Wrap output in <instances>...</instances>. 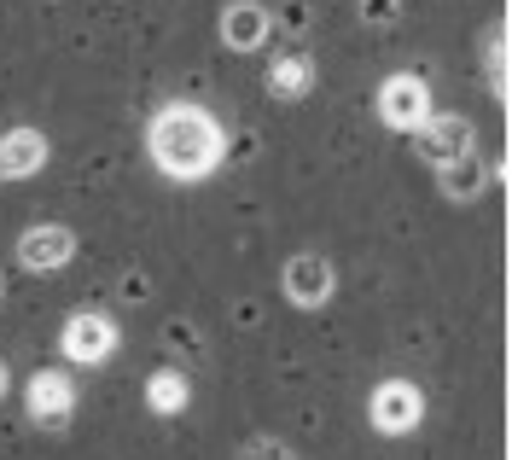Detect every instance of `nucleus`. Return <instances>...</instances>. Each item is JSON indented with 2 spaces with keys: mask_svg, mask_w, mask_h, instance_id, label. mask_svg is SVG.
<instances>
[{
  "mask_svg": "<svg viewBox=\"0 0 512 460\" xmlns=\"http://www.w3.org/2000/svg\"><path fill=\"white\" fill-rule=\"evenodd\" d=\"M146 158L158 164V175L181 181V187L210 181L227 164L222 117L210 105H198V99H169V105L152 111V123H146Z\"/></svg>",
  "mask_w": 512,
  "mask_h": 460,
  "instance_id": "obj_1",
  "label": "nucleus"
},
{
  "mask_svg": "<svg viewBox=\"0 0 512 460\" xmlns=\"http://www.w3.org/2000/svg\"><path fill=\"white\" fill-rule=\"evenodd\" d=\"M123 350V327L111 309H70V321L59 327V356L70 367H105L111 356Z\"/></svg>",
  "mask_w": 512,
  "mask_h": 460,
  "instance_id": "obj_2",
  "label": "nucleus"
},
{
  "mask_svg": "<svg viewBox=\"0 0 512 460\" xmlns=\"http://www.w3.org/2000/svg\"><path fill=\"white\" fill-rule=\"evenodd\" d=\"M437 111H431V82L414 76V70H396V76H384L379 82V123L396 134H419L431 123Z\"/></svg>",
  "mask_w": 512,
  "mask_h": 460,
  "instance_id": "obj_3",
  "label": "nucleus"
},
{
  "mask_svg": "<svg viewBox=\"0 0 512 460\" xmlns=\"http://www.w3.org/2000/svg\"><path fill=\"white\" fill-rule=\"evenodd\" d=\"M367 420L379 437H408V431L425 426V391L414 379H379L367 396Z\"/></svg>",
  "mask_w": 512,
  "mask_h": 460,
  "instance_id": "obj_4",
  "label": "nucleus"
},
{
  "mask_svg": "<svg viewBox=\"0 0 512 460\" xmlns=\"http://www.w3.org/2000/svg\"><path fill=\"white\" fill-rule=\"evenodd\" d=\"M280 292H286L291 309H326L332 292H338V268H332V257H320V251H297L280 268Z\"/></svg>",
  "mask_w": 512,
  "mask_h": 460,
  "instance_id": "obj_5",
  "label": "nucleus"
},
{
  "mask_svg": "<svg viewBox=\"0 0 512 460\" xmlns=\"http://www.w3.org/2000/svg\"><path fill=\"white\" fill-rule=\"evenodd\" d=\"M24 414L47 431L70 426V414H76V379L64 367H35L30 379H24Z\"/></svg>",
  "mask_w": 512,
  "mask_h": 460,
  "instance_id": "obj_6",
  "label": "nucleus"
},
{
  "mask_svg": "<svg viewBox=\"0 0 512 460\" xmlns=\"http://www.w3.org/2000/svg\"><path fill=\"white\" fill-rule=\"evenodd\" d=\"M216 35H222L227 53H262L274 41V12L262 0H227L222 18H216Z\"/></svg>",
  "mask_w": 512,
  "mask_h": 460,
  "instance_id": "obj_7",
  "label": "nucleus"
},
{
  "mask_svg": "<svg viewBox=\"0 0 512 460\" xmlns=\"http://www.w3.org/2000/svg\"><path fill=\"white\" fill-rule=\"evenodd\" d=\"M70 257H76V233L64 222H35V228L18 233V268L24 274H59V268H70Z\"/></svg>",
  "mask_w": 512,
  "mask_h": 460,
  "instance_id": "obj_8",
  "label": "nucleus"
},
{
  "mask_svg": "<svg viewBox=\"0 0 512 460\" xmlns=\"http://www.w3.org/2000/svg\"><path fill=\"white\" fill-rule=\"evenodd\" d=\"M53 158V140L35 129V123H18V129L0 134V181H35Z\"/></svg>",
  "mask_w": 512,
  "mask_h": 460,
  "instance_id": "obj_9",
  "label": "nucleus"
},
{
  "mask_svg": "<svg viewBox=\"0 0 512 460\" xmlns=\"http://www.w3.org/2000/svg\"><path fill=\"white\" fill-rule=\"evenodd\" d=\"M419 152H425L431 169H448V164H460V158H472V152H478V146H472V123H466V117H431V123L419 129Z\"/></svg>",
  "mask_w": 512,
  "mask_h": 460,
  "instance_id": "obj_10",
  "label": "nucleus"
},
{
  "mask_svg": "<svg viewBox=\"0 0 512 460\" xmlns=\"http://www.w3.org/2000/svg\"><path fill=\"white\" fill-rule=\"evenodd\" d=\"M140 396H146V408H152L158 420H181L192 408V373L187 367H152Z\"/></svg>",
  "mask_w": 512,
  "mask_h": 460,
  "instance_id": "obj_11",
  "label": "nucleus"
},
{
  "mask_svg": "<svg viewBox=\"0 0 512 460\" xmlns=\"http://www.w3.org/2000/svg\"><path fill=\"white\" fill-rule=\"evenodd\" d=\"M309 88H315V59L309 53H280L268 65V94L274 99H303Z\"/></svg>",
  "mask_w": 512,
  "mask_h": 460,
  "instance_id": "obj_12",
  "label": "nucleus"
},
{
  "mask_svg": "<svg viewBox=\"0 0 512 460\" xmlns=\"http://www.w3.org/2000/svg\"><path fill=\"white\" fill-rule=\"evenodd\" d=\"M437 187H443V198H454V204H472V198L489 187V164L472 152V158H460V164L437 169Z\"/></svg>",
  "mask_w": 512,
  "mask_h": 460,
  "instance_id": "obj_13",
  "label": "nucleus"
},
{
  "mask_svg": "<svg viewBox=\"0 0 512 460\" xmlns=\"http://www.w3.org/2000/svg\"><path fill=\"white\" fill-rule=\"evenodd\" d=\"M355 12H361V24H396L402 18V0H361Z\"/></svg>",
  "mask_w": 512,
  "mask_h": 460,
  "instance_id": "obj_14",
  "label": "nucleus"
},
{
  "mask_svg": "<svg viewBox=\"0 0 512 460\" xmlns=\"http://www.w3.org/2000/svg\"><path fill=\"white\" fill-rule=\"evenodd\" d=\"M12 391V379H6V362H0V396Z\"/></svg>",
  "mask_w": 512,
  "mask_h": 460,
  "instance_id": "obj_15",
  "label": "nucleus"
}]
</instances>
